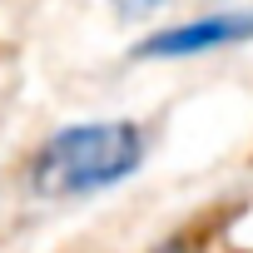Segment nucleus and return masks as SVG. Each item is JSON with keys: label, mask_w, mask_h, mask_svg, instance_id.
<instances>
[{"label": "nucleus", "mask_w": 253, "mask_h": 253, "mask_svg": "<svg viewBox=\"0 0 253 253\" xmlns=\"http://www.w3.org/2000/svg\"><path fill=\"white\" fill-rule=\"evenodd\" d=\"M144 154L149 139L134 119H80L55 129L30 154L25 184L40 199H89L139 174Z\"/></svg>", "instance_id": "f257e3e1"}, {"label": "nucleus", "mask_w": 253, "mask_h": 253, "mask_svg": "<svg viewBox=\"0 0 253 253\" xmlns=\"http://www.w3.org/2000/svg\"><path fill=\"white\" fill-rule=\"evenodd\" d=\"M253 40V10H209L179 25H159L144 40H134V60H194V55H213L228 45H248Z\"/></svg>", "instance_id": "f03ea898"}, {"label": "nucleus", "mask_w": 253, "mask_h": 253, "mask_svg": "<svg viewBox=\"0 0 253 253\" xmlns=\"http://www.w3.org/2000/svg\"><path fill=\"white\" fill-rule=\"evenodd\" d=\"M109 5H114L119 20H149V15L164 5V0H109Z\"/></svg>", "instance_id": "7ed1b4c3"}, {"label": "nucleus", "mask_w": 253, "mask_h": 253, "mask_svg": "<svg viewBox=\"0 0 253 253\" xmlns=\"http://www.w3.org/2000/svg\"><path fill=\"white\" fill-rule=\"evenodd\" d=\"M154 253H199V243H194V238H179V233H174V238H164V243H159Z\"/></svg>", "instance_id": "20e7f679"}]
</instances>
